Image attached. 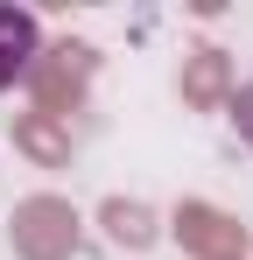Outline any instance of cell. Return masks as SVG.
I'll return each instance as SVG.
<instances>
[{"instance_id": "cell-1", "label": "cell", "mask_w": 253, "mask_h": 260, "mask_svg": "<svg viewBox=\"0 0 253 260\" xmlns=\"http://www.w3.org/2000/svg\"><path fill=\"white\" fill-rule=\"evenodd\" d=\"M28 63H36V14H21V7L0 0V91L14 85Z\"/></svg>"}, {"instance_id": "cell-2", "label": "cell", "mask_w": 253, "mask_h": 260, "mask_svg": "<svg viewBox=\"0 0 253 260\" xmlns=\"http://www.w3.org/2000/svg\"><path fill=\"white\" fill-rule=\"evenodd\" d=\"M113 232H120V239H148V225H141V211H126V204H113Z\"/></svg>"}, {"instance_id": "cell-3", "label": "cell", "mask_w": 253, "mask_h": 260, "mask_svg": "<svg viewBox=\"0 0 253 260\" xmlns=\"http://www.w3.org/2000/svg\"><path fill=\"white\" fill-rule=\"evenodd\" d=\"M239 127H246V141H253V85L239 91Z\"/></svg>"}]
</instances>
